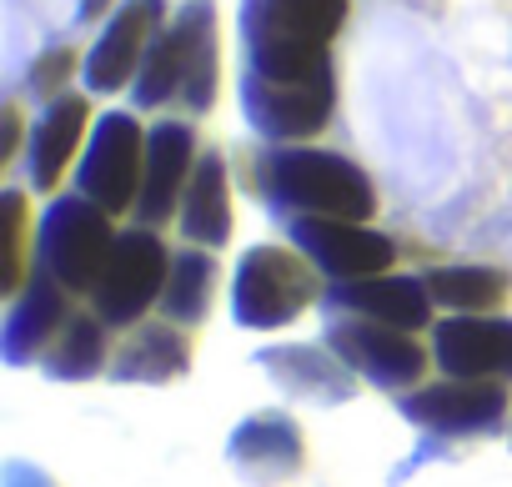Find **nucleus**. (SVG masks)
Listing matches in <instances>:
<instances>
[{
  "mask_svg": "<svg viewBox=\"0 0 512 487\" xmlns=\"http://www.w3.org/2000/svg\"><path fill=\"white\" fill-rule=\"evenodd\" d=\"M347 21V0H241L246 71L267 81L332 76V36Z\"/></svg>",
  "mask_w": 512,
  "mask_h": 487,
  "instance_id": "1",
  "label": "nucleus"
},
{
  "mask_svg": "<svg viewBox=\"0 0 512 487\" xmlns=\"http://www.w3.org/2000/svg\"><path fill=\"white\" fill-rule=\"evenodd\" d=\"M216 76H221V56H216V6L211 0H191L176 11V21H166V31L151 41L141 76H136V106L156 111L166 101H181L186 111H211L216 101Z\"/></svg>",
  "mask_w": 512,
  "mask_h": 487,
  "instance_id": "2",
  "label": "nucleus"
},
{
  "mask_svg": "<svg viewBox=\"0 0 512 487\" xmlns=\"http://www.w3.org/2000/svg\"><path fill=\"white\" fill-rule=\"evenodd\" d=\"M262 191L272 201L277 216H347V221H367L377 211V191L372 176L337 156V151H317V146H282L272 156H262Z\"/></svg>",
  "mask_w": 512,
  "mask_h": 487,
  "instance_id": "3",
  "label": "nucleus"
},
{
  "mask_svg": "<svg viewBox=\"0 0 512 487\" xmlns=\"http://www.w3.org/2000/svg\"><path fill=\"white\" fill-rule=\"evenodd\" d=\"M111 247H116L111 211H101L81 191L51 201L36 226V267L51 272L66 292H96L111 262Z\"/></svg>",
  "mask_w": 512,
  "mask_h": 487,
  "instance_id": "4",
  "label": "nucleus"
},
{
  "mask_svg": "<svg viewBox=\"0 0 512 487\" xmlns=\"http://www.w3.org/2000/svg\"><path fill=\"white\" fill-rule=\"evenodd\" d=\"M317 277L312 267L287 252V247H251L236 267V287H231V312L241 327L272 332L297 322L312 302H317Z\"/></svg>",
  "mask_w": 512,
  "mask_h": 487,
  "instance_id": "5",
  "label": "nucleus"
},
{
  "mask_svg": "<svg viewBox=\"0 0 512 487\" xmlns=\"http://www.w3.org/2000/svg\"><path fill=\"white\" fill-rule=\"evenodd\" d=\"M171 252H166V241L146 226L136 231H121L116 236V247H111V262L91 292L96 302V317L106 327H141V317L161 302L166 282H171Z\"/></svg>",
  "mask_w": 512,
  "mask_h": 487,
  "instance_id": "6",
  "label": "nucleus"
},
{
  "mask_svg": "<svg viewBox=\"0 0 512 487\" xmlns=\"http://www.w3.org/2000/svg\"><path fill=\"white\" fill-rule=\"evenodd\" d=\"M141 176H146V131H141V121L131 111L101 116V126L91 131V146L81 156L76 191L116 216V211H131L141 201Z\"/></svg>",
  "mask_w": 512,
  "mask_h": 487,
  "instance_id": "7",
  "label": "nucleus"
},
{
  "mask_svg": "<svg viewBox=\"0 0 512 487\" xmlns=\"http://www.w3.org/2000/svg\"><path fill=\"white\" fill-rule=\"evenodd\" d=\"M397 407L432 437H487L507 422V387L497 377H452L397 397Z\"/></svg>",
  "mask_w": 512,
  "mask_h": 487,
  "instance_id": "8",
  "label": "nucleus"
},
{
  "mask_svg": "<svg viewBox=\"0 0 512 487\" xmlns=\"http://www.w3.org/2000/svg\"><path fill=\"white\" fill-rule=\"evenodd\" d=\"M327 347L372 387L382 392H407L427 372V352L412 342V332L372 322V317H337L327 327Z\"/></svg>",
  "mask_w": 512,
  "mask_h": 487,
  "instance_id": "9",
  "label": "nucleus"
},
{
  "mask_svg": "<svg viewBox=\"0 0 512 487\" xmlns=\"http://www.w3.org/2000/svg\"><path fill=\"white\" fill-rule=\"evenodd\" d=\"M337 86L332 76L317 81H267V76H241V111L267 141H302L317 136L332 121Z\"/></svg>",
  "mask_w": 512,
  "mask_h": 487,
  "instance_id": "10",
  "label": "nucleus"
},
{
  "mask_svg": "<svg viewBox=\"0 0 512 487\" xmlns=\"http://www.w3.org/2000/svg\"><path fill=\"white\" fill-rule=\"evenodd\" d=\"M292 241L302 247V257L337 277V282H357V277H382L397 262V247L382 231H367L362 221L347 216H297L292 221Z\"/></svg>",
  "mask_w": 512,
  "mask_h": 487,
  "instance_id": "11",
  "label": "nucleus"
},
{
  "mask_svg": "<svg viewBox=\"0 0 512 487\" xmlns=\"http://www.w3.org/2000/svg\"><path fill=\"white\" fill-rule=\"evenodd\" d=\"M161 31H166V0H126V6L111 16V26L101 31V41L91 46L86 66H81L86 86L101 91V96L131 86Z\"/></svg>",
  "mask_w": 512,
  "mask_h": 487,
  "instance_id": "12",
  "label": "nucleus"
},
{
  "mask_svg": "<svg viewBox=\"0 0 512 487\" xmlns=\"http://www.w3.org/2000/svg\"><path fill=\"white\" fill-rule=\"evenodd\" d=\"M71 292L51 277V272H31V282L16 292L11 302V317H6V332H0V352H6L11 367H31V362H46V352L56 347V337L66 332L71 322Z\"/></svg>",
  "mask_w": 512,
  "mask_h": 487,
  "instance_id": "13",
  "label": "nucleus"
},
{
  "mask_svg": "<svg viewBox=\"0 0 512 487\" xmlns=\"http://www.w3.org/2000/svg\"><path fill=\"white\" fill-rule=\"evenodd\" d=\"M231 467L241 477H251L256 487H272V482H287L302 472L307 462V442H302V427L287 417V412H256L246 417L236 432H231V447H226Z\"/></svg>",
  "mask_w": 512,
  "mask_h": 487,
  "instance_id": "14",
  "label": "nucleus"
},
{
  "mask_svg": "<svg viewBox=\"0 0 512 487\" xmlns=\"http://www.w3.org/2000/svg\"><path fill=\"white\" fill-rule=\"evenodd\" d=\"M191 166H196V136L186 121H156L146 131V176H141V221L161 226L171 211H181V196L191 186Z\"/></svg>",
  "mask_w": 512,
  "mask_h": 487,
  "instance_id": "15",
  "label": "nucleus"
},
{
  "mask_svg": "<svg viewBox=\"0 0 512 487\" xmlns=\"http://www.w3.org/2000/svg\"><path fill=\"white\" fill-rule=\"evenodd\" d=\"M432 357L447 377H512V322L507 317H452L432 332Z\"/></svg>",
  "mask_w": 512,
  "mask_h": 487,
  "instance_id": "16",
  "label": "nucleus"
},
{
  "mask_svg": "<svg viewBox=\"0 0 512 487\" xmlns=\"http://www.w3.org/2000/svg\"><path fill=\"white\" fill-rule=\"evenodd\" d=\"M327 307L352 312V317H372L402 332H417L432 322V292L422 277H357V282H337L327 287Z\"/></svg>",
  "mask_w": 512,
  "mask_h": 487,
  "instance_id": "17",
  "label": "nucleus"
},
{
  "mask_svg": "<svg viewBox=\"0 0 512 487\" xmlns=\"http://www.w3.org/2000/svg\"><path fill=\"white\" fill-rule=\"evenodd\" d=\"M272 382L287 392V397H302V402H347L357 392V372L327 347H272L256 357Z\"/></svg>",
  "mask_w": 512,
  "mask_h": 487,
  "instance_id": "18",
  "label": "nucleus"
},
{
  "mask_svg": "<svg viewBox=\"0 0 512 487\" xmlns=\"http://www.w3.org/2000/svg\"><path fill=\"white\" fill-rule=\"evenodd\" d=\"M191 367V337L176 322H146L136 327L116 352H111V377L116 382H176Z\"/></svg>",
  "mask_w": 512,
  "mask_h": 487,
  "instance_id": "19",
  "label": "nucleus"
},
{
  "mask_svg": "<svg viewBox=\"0 0 512 487\" xmlns=\"http://www.w3.org/2000/svg\"><path fill=\"white\" fill-rule=\"evenodd\" d=\"M86 121H91V111H86L81 96H56L41 111V121L31 131V151H26L36 191H56V181L66 176V166H71V156L86 136Z\"/></svg>",
  "mask_w": 512,
  "mask_h": 487,
  "instance_id": "20",
  "label": "nucleus"
},
{
  "mask_svg": "<svg viewBox=\"0 0 512 487\" xmlns=\"http://www.w3.org/2000/svg\"><path fill=\"white\" fill-rule=\"evenodd\" d=\"M181 231L191 247H226L231 236V191H226V161L206 151L191 171V186L181 196Z\"/></svg>",
  "mask_w": 512,
  "mask_h": 487,
  "instance_id": "21",
  "label": "nucleus"
},
{
  "mask_svg": "<svg viewBox=\"0 0 512 487\" xmlns=\"http://www.w3.org/2000/svg\"><path fill=\"white\" fill-rule=\"evenodd\" d=\"M106 357H111V347H106V322L91 312H76L71 322H66V332L56 337V347L46 352V372L51 377H61V382H86V377H96L101 367H106Z\"/></svg>",
  "mask_w": 512,
  "mask_h": 487,
  "instance_id": "22",
  "label": "nucleus"
},
{
  "mask_svg": "<svg viewBox=\"0 0 512 487\" xmlns=\"http://www.w3.org/2000/svg\"><path fill=\"white\" fill-rule=\"evenodd\" d=\"M211 287H216V262L211 252H181L171 262V282L161 292V312L176 327H196L211 312Z\"/></svg>",
  "mask_w": 512,
  "mask_h": 487,
  "instance_id": "23",
  "label": "nucleus"
},
{
  "mask_svg": "<svg viewBox=\"0 0 512 487\" xmlns=\"http://www.w3.org/2000/svg\"><path fill=\"white\" fill-rule=\"evenodd\" d=\"M432 302L452 307V312H492L507 297V272L497 267H437L422 277Z\"/></svg>",
  "mask_w": 512,
  "mask_h": 487,
  "instance_id": "24",
  "label": "nucleus"
},
{
  "mask_svg": "<svg viewBox=\"0 0 512 487\" xmlns=\"http://www.w3.org/2000/svg\"><path fill=\"white\" fill-rule=\"evenodd\" d=\"M26 226H31V211H26V196L21 191H6L0 196V292H21L26 287Z\"/></svg>",
  "mask_w": 512,
  "mask_h": 487,
  "instance_id": "25",
  "label": "nucleus"
},
{
  "mask_svg": "<svg viewBox=\"0 0 512 487\" xmlns=\"http://www.w3.org/2000/svg\"><path fill=\"white\" fill-rule=\"evenodd\" d=\"M71 71H76V51H71V46H51V51L36 61L31 86H36L41 96H61V86L71 81Z\"/></svg>",
  "mask_w": 512,
  "mask_h": 487,
  "instance_id": "26",
  "label": "nucleus"
},
{
  "mask_svg": "<svg viewBox=\"0 0 512 487\" xmlns=\"http://www.w3.org/2000/svg\"><path fill=\"white\" fill-rule=\"evenodd\" d=\"M6 487H56L41 467H31V462H11L6 467Z\"/></svg>",
  "mask_w": 512,
  "mask_h": 487,
  "instance_id": "27",
  "label": "nucleus"
},
{
  "mask_svg": "<svg viewBox=\"0 0 512 487\" xmlns=\"http://www.w3.org/2000/svg\"><path fill=\"white\" fill-rule=\"evenodd\" d=\"M21 146V106H6V136H0V161H11Z\"/></svg>",
  "mask_w": 512,
  "mask_h": 487,
  "instance_id": "28",
  "label": "nucleus"
},
{
  "mask_svg": "<svg viewBox=\"0 0 512 487\" xmlns=\"http://www.w3.org/2000/svg\"><path fill=\"white\" fill-rule=\"evenodd\" d=\"M116 6V0H81V21H96V16H106Z\"/></svg>",
  "mask_w": 512,
  "mask_h": 487,
  "instance_id": "29",
  "label": "nucleus"
}]
</instances>
